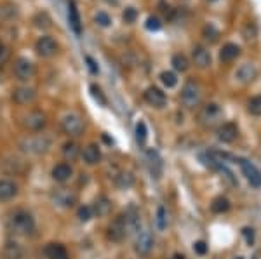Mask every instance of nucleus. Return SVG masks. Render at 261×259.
Segmentation results:
<instances>
[{"label":"nucleus","mask_w":261,"mask_h":259,"mask_svg":"<svg viewBox=\"0 0 261 259\" xmlns=\"http://www.w3.org/2000/svg\"><path fill=\"white\" fill-rule=\"evenodd\" d=\"M37 98V93L33 87H16V89L13 91V101L16 103V105H30V103H33Z\"/></svg>","instance_id":"dca6fc26"},{"label":"nucleus","mask_w":261,"mask_h":259,"mask_svg":"<svg viewBox=\"0 0 261 259\" xmlns=\"http://www.w3.org/2000/svg\"><path fill=\"white\" fill-rule=\"evenodd\" d=\"M256 77H258V70L252 63H244L235 70V78L240 83H251L254 82Z\"/></svg>","instance_id":"f3484780"},{"label":"nucleus","mask_w":261,"mask_h":259,"mask_svg":"<svg viewBox=\"0 0 261 259\" xmlns=\"http://www.w3.org/2000/svg\"><path fill=\"white\" fill-rule=\"evenodd\" d=\"M13 71H14V77L25 82V80H30V78L35 77L37 68H35V63L30 61L28 58H18L16 61H14Z\"/></svg>","instance_id":"1a4fd4ad"},{"label":"nucleus","mask_w":261,"mask_h":259,"mask_svg":"<svg viewBox=\"0 0 261 259\" xmlns=\"http://www.w3.org/2000/svg\"><path fill=\"white\" fill-rule=\"evenodd\" d=\"M239 56H240V47L237 44H233V42L225 44L221 47V51H219V59H221L223 63H230V61L237 59Z\"/></svg>","instance_id":"5701e85b"},{"label":"nucleus","mask_w":261,"mask_h":259,"mask_svg":"<svg viewBox=\"0 0 261 259\" xmlns=\"http://www.w3.org/2000/svg\"><path fill=\"white\" fill-rule=\"evenodd\" d=\"M129 224H127V218H126V212L124 214H119L112 223L108 224V230H107V237L108 240L115 243H120L124 238L129 235Z\"/></svg>","instance_id":"39448f33"},{"label":"nucleus","mask_w":261,"mask_h":259,"mask_svg":"<svg viewBox=\"0 0 261 259\" xmlns=\"http://www.w3.org/2000/svg\"><path fill=\"white\" fill-rule=\"evenodd\" d=\"M51 176L56 183H66L71 180V176H73V167L66 162L56 163L51 170Z\"/></svg>","instance_id":"a211bd4d"},{"label":"nucleus","mask_w":261,"mask_h":259,"mask_svg":"<svg viewBox=\"0 0 261 259\" xmlns=\"http://www.w3.org/2000/svg\"><path fill=\"white\" fill-rule=\"evenodd\" d=\"M91 94H93L94 100L100 101V105H107V98L103 96V93H101V89L98 85H91Z\"/></svg>","instance_id":"a19ab883"},{"label":"nucleus","mask_w":261,"mask_h":259,"mask_svg":"<svg viewBox=\"0 0 261 259\" xmlns=\"http://www.w3.org/2000/svg\"><path fill=\"white\" fill-rule=\"evenodd\" d=\"M4 257L6 259H28L26 250L23 249L18 242H14V240H7L6 242V245H4Z\"/></svg>","instance_id":"aec40b11"},{"label":"nucleus","mask_w":261,"mask_h":259,"mask_svg":"<svg viewBox=\"0 0 261 259\" xmlns=\"http://www.w3.org/2000/svg\"><path fill=\"white\" fill-rule=\"evenodd\" d=\"M82 160L87 163V165H96L101 160V151L98 144H87V146L82 150Z\"/></svg>","instance_id":"4be33fe9"},{"label":"nucleus","mask_w":261,"mask_h":259,"mask_svg":"<svg viewBox=\"0 0 261 259\" xmlns=\"http://www.w3.org/2000/svg\"><path fill=\"white\" fill-rule=\"evenodd\" d=\"M171 64L172 68L176 71H181V73H185V71L190 68V61H188V58L185 54H181V52H178V54H174L171 58Z\"/></svg>","instance_id":"c85d7f7f"},{"label":"nucleus","mask_w":261,"mask_h":259,"mask_svg":"<svg viewBox=\"0 0 261 259\" xmlns=\"http://www.w3.org/2000/svg\"><path fill=\"white\" fill-rule=\"evenodd\" d=\"M122 20L126 21V23H134L136 20H138V11L134 9V7H127L126 11L122 13Z\"/></svg>","instance_id":"4c0bfd02"},{"label":"nucleus","mask_w":261,"mask_h":259,"mask_svg":"<svg viewBox=\"0 0 261 259\" xmlns=\"http://www.w3.org/2000/svg\"><path fill=\"white\" fill-rule=\"evenodd\" d=\"M20 193V186L13 180H0V202H9Z\"/></svg>","instance_id":"6ab92c4d"},{"label":"nucleus","mask_w":261,"mask_h":259,"mask_svg":"<svg viewBox=\"0 0 261 259\" xmlns=\"http://www.w3.org/2000/svg\"><path fill=\"white\" fill-rule=\"evenodd\" d=\"M94 21H96V25L103 26V28H107V26L112 25V18H110L105 11H100V13L94 14Z\"/></svg>","instance_id":"e433bc0d"},{"label":"nucleus","mask_w":261,"mask_h":259,"mask_svg":"<svg viewBox=\"0 0 261 259\" xmlns=\"http://www.w3.org/2000/svg\"><path fill=\"white\" fill-rule=\"evenodd\" d=\"M61 129L66 136H70V138H78V136L84 134L85 122L80 115H77V113H70V115L63 117Z\"/></svg>","instance_id":"423d86ee"},{"label":"nucleus","mask_w":261,"mask_h":259,"mask_svg":"<svg viewBox=\"0 0 261 259\" xmlns=\"http://www.w3.org/2000/svg\"><path fill=\"white\" fill-rule=\"evenodd\" d=\"M7 228L11 233L28 237L35 231V218L25 209H16L7 216Z\"/></svg>","instance_id":"f257e3e1"},{"label":"nucleus","mask_w":261,"mask_h":259,"mask_svg":"<svg viewBox=\"0 0 261 259\" xmlns=\"http://www.w3.org/2000/svg\"><path fill=\"white\" fill-rule=\"evenodd\" d=\"M68 21H70V26L77 35L82 33V21H80V14H78V9L75 6L73 0H70L68 4Z\"/></svg>","instance_id":"412c9836"},{"label":"nucleus","mask_w":261,"mask_h":259,"mask_svg":"<svg viewBox=\"0 0 261 259\" xmlns=\"http://www.w3.org/2000/svg\"><path fill=\"white\" fill-rule=\"evenodd\" d=\"M63 157H65L66 162H75L80 155V148L75 141H68V143L63 144Z\"/></svg>","instance_id":"bb28decb"},{"label":"nucleus","mask_w":261,"mask_h":259,"mask_svg":"<svg viewBox=\"0 0 261 259\" xmlns=\"http://www.w3.org/2000/svg\"><path fill=\"white\" fill-rule=\"evenodd\" d=\"M2 45H4V44H2V42H0V47H2Z\"/></svg>","instance_id":"8fccbe9b"},{"label":"nucleus","mask_w":261,"mask_h":259,"mask_svg":"<svg viewBox=\"0 0 261 259\" xmlns=\"http://www.w3.org/2000/svg\"><path fill=\"white\" fill-rule=\"evenodd\" d=\"M77 216H78V219H80V221H89L94 216L93 207H91V205H82V207L78 209V214Z\"/></svg>","instance_id":"58836bf2"},{"label":"nucleus","mask_w":261,"mask_h":259,"mask_svg":"<svg viewBox=\"0 0 261 259\" xmlns=\"http://www.w3.org/2000/svg\"><path fill=\"white\" fill-rule=\"evenodd\" d=\"M35 51L40 58H52L58 52V42L52 37H40L35 44Z\"/></svg>","instance_id":"9b49d317"},{"label":"nucleus","mask_w":261,"mask_h":259,"mask_svg":"<svg viewBox=\"0 0 261 259\" xmlns=\"http://www.w3.org/2000/svg\"><path fill=\"white\" fill-rule=\"evenodd\" d=\"M230 209V202L228 199H225V197H218V199L213 200V204H211V211L214 212V214H223V212H226Z\"/></svg>","instance_id":"2f4dec72"},{"label":"nucleus","mask_w":261,"mask_h":259,"mask_svg":"<svg viewBox=\"0 0 261 259\" xmlns=\"http://www.w3.org/2000/svg\"><path fill=\"white\" fill-rule=\"evenodd\" d=\"M136 252L139 256H148L153 249V237H152V231L148 228H143L141 231L138 233L136 237V245H134Z\"/></svg>","instance_id":"9d476101"},{"label":"nucleus","mask_w":261,"mask_h":259,"mask_svg":"<svg viewBox=\"0 0 261 259\" xmlns=\"http://www.w3.org/2000/svg\"><path fill=\"white\" fill-rule=\"evenodd\" d=\"M32 23H33V26L39 30H47L52 26L51 16H49V13H45V11H39V13L32 18Z\"/></svg>","instance_id":"cd10ccee"},{"label":"nucleus","mask_w":261,"mask_h":259,"mask_svg":"<svg viewBox=\"0 0 261 259\" xmlns=\"http://www.w3.org/2000/svg\"><path fill=\"white\" fill-rule=\"evenodd\" d=\"M23 127L30 132H39L47 125V115L40 110H33V112H28L25 117H23Z\"/></svg>","instance_id":"6e6552de"},{"label":"nucleus","mask_w":261,"mask_h":259,"mask_svg":"<svg viewBox=\"0 0 261 259\" xmlns=\"http://www.w3.org/2000/svg\"><path fill=\"white\" fill-rule=\"evenodd\" d=\"M200 100H202V87H200V83L194 78L187 80L183 89H181V103H183V106L188 110H194L200 105Z\"/></svg>","instance_id":"20e7f679"},{"label":"nucleus","mask_w":261,"mask_h":259,"mask_svg":"<svg viewBox=\"0 0 261 259\" xmlns=\"http://www.w3.org/2000/svg\"><path fill=\"white\" fill-rule=\"evenodd\" d=\"M202 35H204V39L206 40L216 42L219 39V30L213 25V23H207V25L202 28Z\"/></svg>","instance_id":"72a5a7b5"},{"label":"nucleus","mask_w":261,"mask_h":259,"mask_svg":"<svg viewBox=\"0 0 261 259\" xmlns=\"http://www.w3.org/2000/svg\"><path fill=\"white\" fill-rule=\"evenodd\" d=\"M247 112L254 117H261V96H252L247 101Z\"/></svg>","instance_id":"c9c22d12"},{"label":"nucleus","mask_w":261,"mask_h":259,"mask_svg":"<svg viewBox=\"0 0 261 259\" xmlns=\"http://www.w3.org/2000/svg\"><path fill=\"white\" fill-rule=\"evenodd\" d=\"M85 63H87V66H89V70H91V73H94L96 75L98 71H100V66H98V63L94 61L91 56H85Z\"/></svg>","instance_id":"c03bdc74"},{"label":"nucleus","mask_w":261,"mask_h":259,"mask_svg":"<svg viewBox=\"0 0 261 259\" xmlns=\"http://www.w3.org/2000/svg\"><path fill=\"white\" fill-rule=\"evenodd\" d=\"M242 235H244L245 240H247V243L254 242V230H252V228H244V230H242Z\"/></svg>","instance_id":"a18cd8bd"},{"label":"nucleus","mask_w":261,"mask_h":259,"mask_svg":"<svg viewBox=\"0 0 261 259\" xmlns=\"http://www.w3.org/2000/svg\"><path fill=\"white\" fill-rule=\"evenodd\" d=\"M146 157H148V163H150V169H152V174L155 178H160V172H162L160 155H158L155 150H148L146 151Z\"/></svg>","instance_id":"a878e982"},{"label":"nucleus","mask_w":261,"mask_h":259,"mask_svg":"<svg viewBox=\"0 0 261 259\" xmlns=\"http://www.w3.org/2000/svg\"><path fill=\"white\" fill-rule=\"evenodd\" d=\"M115 185L119 186L120 190H127L134 185V176L131 172H120L119 176L115 178Z\"/></svg>","instance_id":"7c9ffc66"},{"label":"nucleus","mask_w":261,"mask_h":259,"mask_svg":"<svg viewBox=\"0 0 261 259\" xmlns=\"http://www.w3.org/2000/svg\"><path fill=\"white\" fill-rule=\"evenodd\" d=\"M146 139H148V129H146V124L143 120H139L136 124V141H138L141 146H145Z\"/></svg>","instance_id":"473e14b6"},{"label":"nucleus","mask_w":261,"mask_h":259,"mask_svg":"<svg viewBox=\"0 0 261 259\" xmlns=\"http://www.w3.org/2000/svg\"><path fill=\"white\" fill-rule=\"evenodd\" d=\"M237 162H239V165H240L242 172H244V176L247 178L249 183H251V186H256V188H259V186H261V172H259V170L245 158H237Z\"/></svg>","instance_id":"ddd939ff"},{"label":"nucleus","mask_w":261,"mask_h":259,"mask_svg":"<svg viewBox=\"0 0 261 259\" xmlns=\"http://www.w3.org/2000/svg\"><path fill=\"white\" fill-rule=\"evenodd\" d=\"M167 209L164 205H158L157 207V214H155V224L160 231H164L167 228Z\"/></svg>","instance_id":"c756f323"},{"label":"nucleus","mask_w":261,"mask_h":259,"mask_svg":"<svg viewBox=\"0 0 261 259\" xmlns=\"http://www.w3.org/2000/svg\"><path fill=\"white\" fill-rule=\"evenodd\" d=\"M44 252L49 259H70L68 257L66 249L61 245V243H47Z\"/></svg>","instance_id":"393cba45"},{"label":"nucleus","mask_w":261,"mask_h":259,"mask_svg":"<svg viewBox=\"0 0 261 259\" xmlns=\"http://www.w3.org/2000/svg\"><path fill=\"white\" fill-rule=\"evenodd\" d=\"M160 82L164 83L167 89H172V87L178 85V75L174 71H162L160 73Z\"/></svg>","instance_id":"f704fd0d"},{"label":"nucleus","mask_w":261,"mask_h":259,"mask_svg":"<svg viewBox=\"0 0 261 259\" xmlns=\"http://www.w3.org/2000/svg\"><path fill=\"white\" fill-rule=\"evenodd\" d=\"M235 259H244V257H240V256H239V257H235Z\"/></svg>","instance_id":"09e8293b"},{"label":"nucleus","mask_w":261,"mask_h":259,"mask_svg":"<svg viewBox=\"0 0 261 259\" xmlns=\"http://www.w3.org/2000/svg\"><path fill=\"white\" fill-rule=\"evenodd\" d=\"M93 212L98 216V218H105V216H108L110 212H112V202H110L107 197H98L96 200H94V205H93Z\"/></svg>","instance_id":"b1692460"},{"label":"nucleus","mask_w":261,"mask_h":259,"mask_svg":"<svg viewBox=\"0 0 261 259\" xmlns=\"http://www.w3.org/2000/svg\"><path fill=\"white\" fill-rule=\"evenodd\" d=\"M194 250L197 254H200V256H204V254L207 252V243L202 242V240H199V242L194 243Z\"/></svg>","instance_id":"37998d69"},{"label":"nucleus","mask_w":261,"mask_h":259,"mask_svg":"<svg viewBox=\"0 0 261 259\" xmlns=\"http://www.w3.org/2000/svg\"><path fill=\"white\" fill-rule=\"evenodd\" d=\"M145 26H146V30H150V32H157V30H160L162 23H160V20H158V18L150 16L148 20H146Z\"/></svg>","instance_id":"ea45409f"},{"label":"nucleus","mask_w":261,"mask_h":259,"mask_svg":"<svg viewBox=\"0 0 261 259\" xmlns=\"http://www.w3.org/2000/svg\"><path fill=\"white\" fill-rule=\"evenodd\" d=\"M223 108L218 105V103H207L204 105L202 108L199 110V115H197V120L202 127L206 129H213V127H219L223 124Z\"/></svg>","instance_id":"f03ea898"},{"label":"nucleus","mask_w":261,"mask_h":259,"mask_svg":"<svg viewBox=\"0 0 261 259\" xmlns=\"http://www.w3.org/2000/svg\"><path fill=\"white\" fill-rule=\"evenodd\" d=\"M143 98H145V101L148 103L150 106H153V108H164L165 103H167V96H165V93H162V89H158V87H148V89L143 93Z\"/></svg>","instance_id":"f8f14e48"},{"label":"nucleus","mask_w":261,"mask_h":259,"mask_svg":"<svg viewBox=\"0 0 261 259\" xmlns=\"http://www.w3.org/2000/svg\"><path fill=\"white\" fill-rule=\"evenodd\" d=\"M9 56H11L9 47H6V45H2V47H0V66H4V64L7 63V59H9Z\"/></svg>","instance_id":"79ce46f5"},{"label":"nucleus","mask_w":261,"mask_h":259,"mask_svg":"<svg viewBox=\"0 0 261 259\" xmlns=\"http://www.w3.org/2000/svg\"><path fill=\"white\" fill-rule=\"evenodd\" d=\"M192 61L197 68L204 70V68H209L211 66V52L207 51L204 45H195L194 51H192Z\"/></svg>","instance_id":"2eb2a0df"},{"label":"nucleus","mask_w":261,"mask_h":259,"mask_svg":"<svg viewBox=\"0 0 261 259\" xmlns=\"http://www.w3.org/2000/svg\"><path fill=\"white\" fill-rule=\"evenodd\" d=\"M206 2H211V4H213V2H218V0H206Z\"/></svg>","instance_id":"de8ad7c7"},{"label":"nucleus","mask_w":261,"mask_h":259,"mask_svg":"<svg viewBox=\"0 0 261 259\" xmlns=\"http://www.w3.org/2000/svg\"><path fill=\"white\" fill-rule=\"evenodd\" d=\"M216 132H218V139L221 143H233L237 139V136H239V127L233 122H223Z\"/></svg>","instance_id":"4468645a"},{"label":"nucleus","mask_w":261,"mask_h":259,"mask_svg":"<svg viewBox=\"0 0 261 259\" xmlns=\"http://www.w3.org/2000/svg\"><path fill=\"white\" fill-rule=\"evenodd\" d=\"M51 144H52L51 138H47L44 134L28 136V138H23L20 141V150L23 153L28 155H44L51 150Z\"/></svg>","instance_id":"7ed1b4c3"},{"label":"nucleus","mask_w":261,"mask_h":259,"mask_svg":"<svg viewBox=\"0 0 261 259\" xmlns=\"http://www.w3.org/2000/svg\"><path fill=\"white\" fill-rule=\"evenodd\" d=\"M78 197L73 190L70 188H56L54 192L51 193V202L56 205V207L61 209H70L77 204Z\"/></svg>","instance_id":"0eeeda50"},{"label":"nucleus","mask_w":261,"mask_h":259,"mask_svg":"<svg viewBox=\"0 0 261 259\" xmlns=\"http://www.w3.org/2000/svg\"><path fill=\"white\" fill-rule=\"evenodd\" d=\"M174 257H176V259H185V256H181V254H176Z\"/></svg>","instance_id":"49530a36"}]
</instances>
